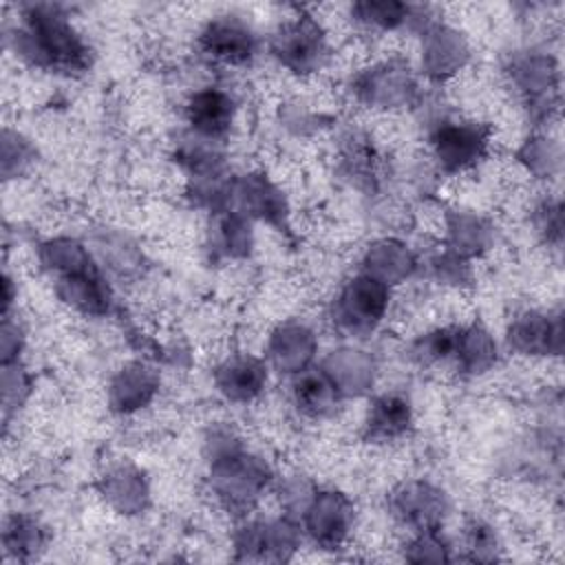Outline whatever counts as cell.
<instances>
[{
  "instance_id": "cell-1",
  "label": "cell",
  "mask_w": 565,
  "mask_h": 565,
  "mask_svg": "<svg viewBox=\"0 0 565 565\" xmlns=\"http://www.w3.org/2000/svg\"><path fill=\"white\" fill-rule=\"evenodd\" d=\"M18 53L35 66L75 73L88 66V46L55 4H29L15 29Z\"/></svg>"
},
{
  "instance_id": "cell-2",
  "label": "cell",
  "mask_w": 565,
  "mask_h": 565,
  "mask_svg": "<svg viewBox=\"0 0 565 565\" xmlns=\"http://www.w3.org/2000/svg\"><path fill=\"white\" fill-rule=\"evenodd\" d=\"M271 53L291 73H316L329 57L327 31L316 15L298 11L276 29L271 38Z\"/></svg>"
},
{
  "instance_id": "cell-3",
  "label": "cell",
  "mask_w": 565,
  "mask_h": 565,
  "mask_svg": "<svg viewBox=\"0 0 565 565\" xmlns=\"http://www.w3.org/2000/svg\"><path fill=\"white\" fill-rule=\"evenodd\" d=\"M490 139L488 124L475 119H444L430 132V152L444 172H463L486 157Z\"/></svg>"
},
{
  "instance_id": "cell-4",
  "label": "cell",
  "mask_w": 565,
  "mask_h": 565,
  "mask_svg": "<svg viewBox=\"0 0 565 565\" xmlns=\"http://www.w3.org/2000/svg\"><path fill=\"white\" fill-rule=\"evenodd\" d=\"M388 298V285L364 271L342 287L335 300L333 320L344 333L364 335L373 331L375 324L384 318Z\"/></svg>"
},
{
  "instance_id": "cell-5",
  "label": "cell",
  "mask_w": 565,
  "mask_h": 565,
  "mask_svg": "<svg viewBox=\"0 0 565 565\" xmlns=\"http://www.w3.org/2000/svg\"><path fill=\"white\" fill-rule=\"evenodd\" d=\"M256 33L234 13L214 15L199 33V49L205 57L225 66L247 64L256 55Z\"/></svg>"
},
{
  "instance_id": "cell-6",
  "label": "cell",
  "mask_w": 565,
  "mask_h": 565,
  "mask_svg": "<svg viewBox=\"0 0 565 565\" xmlns=\"http://www.w3.org/2000/svg\"><path fill=\"white\" fill-rule=\"evenodd\" d=\"M267 468L247 455L223 452L214 459L212 483L227 505H247L267 483Z\"/></svg>"
},
{
  "instance_id": "cell-7",
  "label": "cell",
  "mask_w": 565,
  "mask_h": 565,
  "mask_svg": "<svg viewBox=\"0 0 565 565\" xmlns=\"http://www.w3.org/2000/svg\"><path fill=\"white\" fill-rule=\"evenodd\" d=\"M234 97L218 86L199 88L185 102V119L192 132L205 141L223 139L234 124Z\"/></svg>"
},
{
  "instance_id": "cell-8",
  "label": "cell",
  "mask_w": 565,
  "mask_h": 565,
  "mask_svg": "<svg viewBox=\"0 0 565 565\" xmlns=\"http://www.w3.org/2000/svg\"><path fill=\"white\" fill-rule=\"evenodd\" d=\"M468 57V44L459 31L448 24L430 22L422 29V60L426 73L435 77L452 75L463 66Z\"/></svg>"
},
{
  "instance_id": "cell-9",
  "label": "cell",
  "mask_w": 565,
  "mask_h": 565,
  "mask_svg": "<svg viewBox=\"0 0 565 565\" xmlns=\"http://www.w3.org/2000/svg\"><path fill=\"white\" fill-rule=\"evenodd\" d=\"M342 397L340 386L324 369H302L291 384V399L300 415L324 419L335 413Z\"/></svg>"
},
{
  "instance_id": "cell-10",
  "label": "cell",
  "mask_w": 565,
  "mask_h": 565,
  "mask_svg": "<svg viewBox=\"0 0 565 565\" xmlns=\"http://www.w3.org/2000/svg\"><path fill=\"white\" fill-rule=\"evenodd\" d=\"M358 93L369 104H377L384 108L408 102L413 93V82L408 68L397 62H382L373 68H366L358 82Z\"/></svg>"
},
{
  "instance_id": "cell-11",
  "label": "cell",
  "mask_w": 565,
  "mask_h": 565,
  "mask_svg": "<svg viewBox=\"0 0 565 565\" xmlns=\"http://www.w3.org/2000/svg\"><path fill=\"white\" fill-rule=\"evenodd\" d=\"M510 344L527 355L561 351V318L541 311L521 313L510 327Z\"/></svg>"
},
{
  "instance_id": "cell-12",
  "label": "cell",
  "mask_w": 565,
  "mask_h": 565,
  "mask_svg": "<svg viewBox=\"0 0 565 565\" xmlns=\"http://www.w3.org/2000/svg\"><path fill=\"white\" fill-rule=\"evenodd\" d=\"M218 391L232 402H249L267 384V369L252 355H232L216 369Z\"/></svg>"
},
{
  "instance_id": "cell-13",
  "label": "cell",
  "mask_w": 565,
  "mask_h": 565,
  "mask_svg": "<svg viewBox=\"0 0 565 565\" xmlns=\"http://www.w3.org/2000/svg\"><path fill=\"white\" fill-rule=\"evenodd\" d=\"M307 512L313 539L322 545H335L347 534L353 508L340 492H320L313 497Z\"/></svg>"
},
{
  "instance_id": "cell-14",
  "label": "cell",
  "mask_w": 565,
  "mask_h": 565,
  "mask_svg": "<svg viewBox=\"0 0 565 565\" xmlns=\"http://www.w3.org/2000/svg\"><path fill=\"white\" fill-rule=\"evenodd\" d=\"M413 408L411 402L399 393L380 395L371 406L364 422L366 437L373 441H393L411 428Z\"/></svg>"
},
{
  "instance_id": "cell-15",
  "label": "cell",
  "mask_w": 565,
  "mask_h": 565,
  "mask_svg": "<svg viewBox=\"0 0 565 565\" xmlns=\"http://www.w3.org/2000/svg\"><path fill=\"white\" fill-rule=\"evenodd\" d=\"M395 510L408 525H417L422 532L435 530L433 523L444 510V497L428 483L411 481L395 490Z\"/></svg>"
},
{
  "instance_id": "cell-16",
  "label": "cell",
  "mask_w": 565,
  "mask_h": 565,
  "mask_svg": "<svg viewBox=\"0 0 565 565\" xmlns=\"http://www.w3.org/2000/svg\"><path fill=\"white\" fill-rule=\"evenodd\" d=\"M313 353V335L305 327L287 324L274 333L271 360L287 373H300Z\"/></svg>"
},
{
  "instance_id": "cell-17",
  "label": "cell",
  "mask_w": 565,
  "mask_h": 565,
  "mask_svg": "<svg viewBox=\"0 0 565 565\" xmlns=\"http://www.w3.org/2000/svg\"><path fill=\"white\" fill-rule=\"evenodd\" d=\"M157 388V380L150 373V369L141 366V364H132L126 366L113 382L110 386V399L113 406L121 413H130L141 408Z\"/></svg>"
},
{
  "instance_id": "cell-18",
  "label": "cell",
  "mask_w": 565,
  "mask_h": 565,
  "mask_svg": "<svg viewBox=\"0 0 565 565\" xmlns=\"http://www.w3.org/2000/svg\"><path fill=\"white\" fill-rule=\"evenodd\" d=\"M411 11H413V7L404 4V2L364 0V2H355L349 7V18L366 31L388 33V31H395L402 24L411 22Z\"/></svg>"
},
{
  "instance_id": "cell-19",
  "label": "cell",
  "mask_w": 565,
  "mask_h": 565,
  "mask_svg": "<svg viewBox=\"0 0 565 565\" xmlns=\"http://www.w3.org/2000/svg\"><path fill=\"white\" fill-rule=\"evenodd\" d=\"M243 196H245V205L252 210L249 214H256V216L267 218V221H271L274 216L280 214L282 199L274 190V185L267 183L265 179L245 181L243 183Z\"/></svg>"
}]
</instances>
